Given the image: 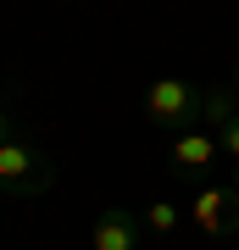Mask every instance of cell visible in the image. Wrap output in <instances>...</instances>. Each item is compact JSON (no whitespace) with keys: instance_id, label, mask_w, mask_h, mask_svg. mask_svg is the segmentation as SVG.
I'll use <instances>...</instances> for the list:
<instances>
[{"instance_id":"6da1fadb","label":"cell","mask_w":239,"mask_h":250,"mask_svg":"<svg viewBox=\"0 0 239 250\" xmlns=\"http://www.w3.org/2000/svg\"><path fill=\"white\" fill-rule=\"evenodd\" d=\"M44 189H56V161L39 150L28 134H11L0 145V195L11 200H34Z\"/></svg>"},{"instance_id":"7a4b0ae2","label":"cell","mask_w":239,"mask_h":250,"mask_svg":"<svg viewBox=\"0 0 239 250\" xmlns=\"http://www.w3.org/2000/svg\"><path fill=\"white\" fill-rule=\"evenodd\" d=\"M145 123L151 128H173V134L200 128V89L189 78H156L145 89Z\"/></svg>"},{"instance_id":"3957f363","label":"cell","mask_w":239,"mask_h":250,"mask_svg":"<svg viewBox=\"0 0 239 250\" xmlns=\"http://www.w3.org/2000/svg\"><path fill=\"white\" fill-rule=\"evenodd\" d=\"M189 217L200 223V233H212V239H222V233H239V189H217V184H206L195 206H189Z\"/></svg>"},{"instance_id":"277c9868","label":"cell","mask_w":239,"mask_h":250,"mask_svg":"<svg viewBox=\"0 0 239 250\" xmlns=\"http://www.w3.org/2000/svg\"><path fill=\"white\" fill-rule=\"evenodd\" d=\"M139 239H145V217H133L128 206H106L89 228L95 250H139Z\"/></svg>"},{"instance_id":"5b68a950","label":"cell","mask_w":239,"mask_h":250,"mask_svg":"<svg viewBox=\"0 0 239 250\" xmlns=\"http://www.w3.org/2000/svg\"><path fill=\"white\" fill-rule=\"evenodd\" d=\"M222 161V145L212 128H189V134H178L167 145V167L173 172H206V167H217Z\"/></svg>"},{"instance_id":"8992f818","label":"cell","mask_w":239,"mask_h":250,"mask_svg":"<svg viewBox=\"0 0 239 250\" xmlns=\"http://www.w3.org/2000/svg\"><path fill=\"white\" fill-rule=\"evenodd\" d=\"M234 111H239V89H234V83H212V89H200V128H222Z\"/></svg>"},{"instance_id":"52a82bcc","label":"cell","mask_w":239,"mask_h":250,"mask_svg":"<svg viewBox=\"0 0 239 250\" xmlns=\"http://www.w3.org/2000/svg\"><path fill=\"white\" fill-rule=\"evenodd\" d=\"M139 217H145V228H151V233H178V206H173V200H151Z\"/></svg>"},{"instance_id":"ba28073f","label":"cell","mask_w":239,"mask_h":250,"mask_svg":"<svg viewBox=\"0 0 239 250\" xmlns=\"http://www.w3.org/2000/svg\"><path fill=\"white\" fill-rule=\"evenodd\" d=\"M212 134H217V145H222V156H228V161H239V111H234L222 128H212Z\"/></svg>"},{"instance_id":"9c48e42d","label":"cell","mask_w":239,"mask_h":250,"mask_svg":"<svg viewBox=\"0 0 239 250\" xmlns=\"http://www.w3.org/2000/svg\"><path fill=\"white\" fill-rule=\"evenodd\" d=\"M11 134H17V117H11V106H6V100H0V145H6Z\"/></svg>"},{"instance_id":"30bf717a","label":"cell","mask_w":239,"mask_h":250,"mask_svg":"<svg viewBox=\"0 0 239 250\" xmlns=\"http://www.w3.org/2000/svg\"><path fill=\"white\" fill-rule=\"evenodd\" d=\"M228 83H234V89H239V62H234V72H228Z\"/></svg>"},{"instance_id":"8fae6325","label":"cell","mask_w":239,"mask_h":250,"mask_svg":"<svg viewBox=\"0 0 239 250\" xmlns=\"http://www.w3.org/2000/svg\"><path fill=\"white\" fill-rule=\"evenodd\" d=\"M228 184H234V189H239V161H234V172H228Z\"/></svg>"}]
</instances>
